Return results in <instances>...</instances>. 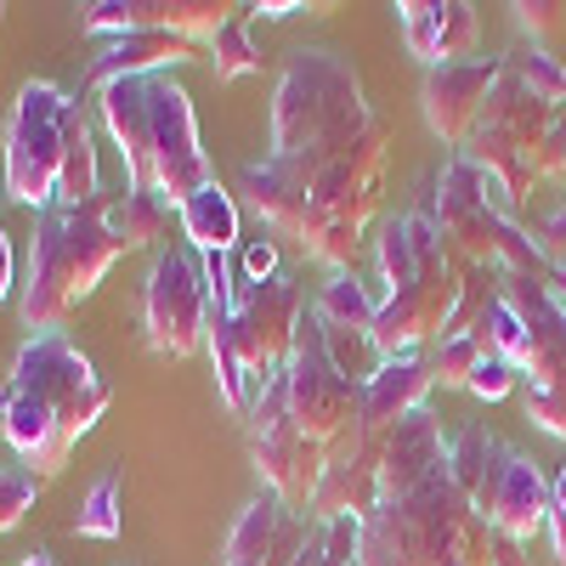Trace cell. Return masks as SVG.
I'll return each mask as SVG.
<instances>
[{"mask_svg": "<svg viewBox=\"0 0 566 566\" xmlns=\"http://www.w3.org/2000/svg\"><path fill=\"white\" fill-rule=\"evenodd\" d=\"M210 335V283L205 266L170 250L154 261L148 290H142V340H148L159 357H193Z\"/></svg>", "mask_w": 566, "mask_h": 566, "instance_id": "cell-10", "label": "cell"}, {"mask_svg": "<svg viewBox=\"0 0 566 566\" xmlns=\"http://www.w3.org/2000/svg\"><path fill=\"white\" fill-rule=\"evenodd\" d=\"M380 165H386V125L368 119L346 148H335L317 165L312 181V205H306V227H301V250L323 266L346 272L357 255V239L380 205Z\"/></svg>", "mask_w": 566, "mask_h": 566, "instance_id": "cell-5", "label": "cell"}, {"mask_svg": "<svg viewBox=\"0 0 566 566\" xmlns=\"http://www.w3.org/2000/svg\"><path fill=\"white\" fill-rule=\"evenodd\" d=\"M544 527H549V544H555V560L566 566V515H560V510H549V522H544Z\"/></svg>", "mask_w": 566, "mask_h": 566, "instance_id": "cell-38", "label": "cell"}, {"mask_svg": "<svg viewBox=\"0 0 566 566\" xmlns=\"http://www.w3.org/2000/svg\"><path fill=\"white\" fill-rule=\"evenodd\" d=\"M108 413V386L69 335H29L7 386H0V431L29 476L52 482L74 442Z\"/></svg>", "mask_w": 566, "mask_h": 566, "instance_id": "cell-1", "label": "cell"}, {"mask_svg": "<svg viewBox=\"0 0 566 566\" xmlns=\"http://www.w3.org/2000/svg\"><path fill=\"white\" fill-rule=\"evenodd\" d=\"M266 277H277V250H272V239H250V244H244L239 283H266Z\"/></svg>", "mask_w": 566, "mask_h": 566, "instance_id": "cell-34", "label": "cell"}, {"mask_svg": "<svg viewBox=\"0 0 566 566\" xmlns=\"http://www.w3.org/2000/svg\"><path fill=\"white\" fill-rule=\"evenodd\" d=\"M108 221H114V232H119L125 250H148V244L165 239L170 205H165L159 193H130V187H125V199H119V210H114Z\"/></svg>", "mask_w": 566, "mask_h": 566, "instance_id": "cell-23", "label": "cell"}, {"mask_svg": "<svg viewBox=\"0 0 566 566\" xmlns=\"http://www.w3.org/2000/svg\"><path fill=\"white\" fill-rule=\"evenodd\" d=\"M448 464V437L431 413H408L397 419L386 442H380V504L386 499H408L413 488H424Z\"/></svg>", "mask_w": 566, "mask_h": 566, "instance_id": "cell-15", "label": "cell"}, {"mask_svg": "<svg viewBox=\"0 0 566 566\" xmlns=\"http://www.w3.org/2000/svg\"><path fill=\"white\" fill-rule=\"evenodd\" d=\"M504 453H510V448H504L493 431H482V424H476V431H464L459 442H448V476H453L459 493L470 499V493L488 482V470H493Z\"/></svg>", "mask_w": 566, "mask_h": 566, "instance_id": "cell-24", "label": "cell"}, {"mask_svg": "<svg viewBox=\"0 0 566 566\" xmlns=\"http://www.w3.org/2000/svg\"><path fill=\"white\" fill-rule=\"evenodd\" d=\"M560 12H566V7H527V0H522V7H515V18H522V29H555V23H560Z\"/></svg>", "mask_w": 566, "mask_h": 566, "instance_id": "cell-37", "label": "cell"}, {"mask_svg": "<svg viewBox=\"0 0 566 566\" xmlns=\"http://www.w3.org/2000/svg\"><path fill=\"white\" fill-rule=\"evenodd\" d=\"M193 57H199L193 40L142 29V34L114 40L103 57H91L85 85H91V91H108V85H119V80H154V74H165V69H176V63H193Z\"/></svg>", "mask_w": 566, "mask_h": 566, "instance_id": "cell-18", "label": "cell"}, {"mask_svg": "<svg viewBox=\"0 0 566 566\" xmlns=\"http://www.w3.org/2000/svg\"><path fill=\"white\" fill-rule=\"evenodd\" d=\"M34 493H40V476H29L23 464H0V533H12L34 510Z\"/></svg>", "mask_w": 566, "mask_h": 566, "instance_id": "cell-31", "label": "cell"}, {"mask_svg": "<svg viewBox=\"0 0 566 566\" xmlns=\"http://www.w3.org/2000/svg\"><path fill=\"white\" fill-rule=\"evenodd\" d=\"M283 386H290V419L295 431L317 448L340 442L352 424H363V386L346 380L335 368L323 346V317L317 306L301 312V328H295V352H290V368H283Z\"/></svg>", "mask_w": 566, "mask_h": 566, "instance_id": "cell-7", "label": "cell"}, {"mask_svg": "<svg viewBox=\"0 0 566 566\" xmlns=\"http://www.w3.org/2000/svg\"><path fill=\"white\" fill-rule=\"evenodd\" d=\"M504 74H515V80H522V85L533 91V97H538V103H549V108H560V103H566V74L555 69V57H544V52H538V45H533V52H510V57H504Z\"/></svg>", "mask_w": 566, "mask_h": 566, "instance_id": "cell-29", "label": "cell"}, {"mask_svg": "<svg viewBox=\"0 0 566 566\" xmlns=\"http://www.w3.org/2000/svg\"><path fill=\"white\" fill-rule=\"evenodd\" d=\"M549 510H560V515H566V470L555 476V504H549Z\"/></svg>", "mask_w": 566, "mask_h": 566, "instance_id": "cell-41", "label": "cell"}, {"mask_svg": "<svg viewBox=\"0 0 566 566\" xmlns=\"http://www.w3.org/2000/svg\"><path fill=\"white\" fill-rule=\"evenodd\" d=\"M74 533H80V538H103V544L125 533V482L114 476V470L85 493V504H80V515H74Z\"/></svg>", "mask_w": 566, "mask_h": 566, "instance_id": "cell-25", "label": "cell"}, {"mask_svg": "<svg viewBox=\"0 0 566 566\" xmlns=\"http://www.w3.org/2000/svg\"><path fill=\"white\" fill-rule=\"evenodd\" d=\"M12 295V239L0 232V301Z\"/></svg>", "mask_w": 566, "mask_h": 566, "instance_id": "cell-39", "label": "cell"}, {"mask_svg": "<svg viewBox=\"0 0 566 566\" xmlns=\"http://www.w3.org/2000/svg\"><path fill=\"white\" fill-rule=\"evenodd\" d=\"M538 255L549 261V272H555V266H566V205L538 227Z\"/></svg>", "mask_w": 566, "mask_h": 566, "instance_id": "cell-35", "label": "cell"}, {"mask_svg": "<svg viewBox=\"0 0 566 566\" xmlns=\"http://www.w3.org/2000/svg\"><path fill=\"white\" fill-rule=\"evenodd\" d=\"M80 103L52 80H29L7 119V199L29 205L34 216L57 205L63 176V130Z\"/></svg>", "mask_w": 566, "mask_h": 566, "instance_id": "cell-6", "label": "cell"}, {"mask_svg": "<svg viewBox=\"0 0 566 566\" xmlns=\"http://www.w3.org/2000/svg\"><path fill=\"white\" fill-rule=\"evenodd\" d=\"M176 216H181V232L205 255H227L232 244H239V205H232V193H227L221 181H210L205 193H193Z\"/></svg>", "mask_w": 566, "mask_h": 566, "instance_id": "cell-21", "label": "cell"}, {"mask_svg": "<svg viewBox=\"0 0 566 566\" xmlns=\"http://www.w3.org/2000/svg\"><path fill=\"white\" fill-rule=\"evenodd\" d=\"M148 119H154V193L181 210L193 193L216 181L210 154L199 148V119H193V97L170 80L154 74L148 80Z\"/></svg>", "mask_w": 566, "mask_h": 566, "instance_id": "cell-11", "label": "cell"}, {"mask_svg": "<svg viewBox=\"0 0 566 566\" xmlns=\"http://www.w3.org/2000/svg\"><path fill=\"white\" fill-rule=\"evenodd\" d=\"M493 527L448 476V464L408 499H386L363 515V566H488Z\"/></svg>", "mask_w": 566, "mask_h": 566, "instance_id": "cell-3", "label": "cell"}, {"mask_svg": "<svg viewBox=\"0 0 566 566\" xmlns=\"http://www.w3.org/2000/svg\"><path fill=\"white\" fill-rule=\"evenodd\" d=\"M125 18H130V34L154 29V34H181L199 45V34L216 40L239 18V7L232 0H125Z\"/></svg>", "mask_w": 566, "mask_h": 566, "instance_id": "cell-20", "label": "cell"}, {"mask_svg": "<svg viewBox=\"0 0 566 566\" xmlns=\"http://www.w3.org/2000/svg\"><path fill=\"white\" fill-rule=\"evenodd\" d=\"M312 181H317V170L306 165V159H277V154H266L261 165H250L244 170V199L272 221V227H283V232H295L301 239V227H306V205H312Z\"/></svg>", "mask_w": 566, "mask_h": 566, "instance_id": "cell-17", "label": "cell"}, {"mask_svg": "<svg viewBox=\"0 0 566 566\" xmlns=\"http://www.w3.org/2000/svg\"><path fill=\"white\" fill-rule=\"evenodd\" d=\"M312 306H317L323 323H335V328H368V335H374V312H380V306L363 295V283H357L352 272H335V277H328V290H323Z\"/></svg>", "mask_w": 566, "mask_h": 566, "instance_id": "cell-26", "label": "cell"}, {"mask_svg": "<svg viewBox=\"0 0 566 566\" xmlns=\"http://www.w3.org/2000/svg\"><path fill=\"white\" fill-rule=\"evenodd\" d=\"M261 18H290V12H306V7H295V0H272V7H255Z\"/></svg>", "mask_w": 566, "mask_h": 566, "instance_id": "cell-40", "label": "cell"}, {"mask_svg": "<svg viewBox=\"0 0 566 566\" xmlns=\"http://www.w3.org/2000/svg\"><path fill=\"white\" fill-rule=\"evenodd\" d=\"M114 205L97 193L91 205H52L34 216L29 232V283H23V328L34 335H63L69 312L108 277V266L125 255L114 232Z\"/></svg>", "mask_w": 566, "mask_h": 566, "instance_id": "cell-2", "label": "cell"}, {"mask_svg": "<svg viewBox=\"0 0 566 566\" xmlns=\"http://www.w3.org/2000/svg\"><path fill=\"white\" fill-rule=\"evenodd\" d=\"M476 7H464V0H448L437 7V63H470L476 52Z\"/></svg>", "mask_w": 566, "mask_h": 566, "instance_id": "cell-28", "label": "cell"}, {"mask_svg": "<svg viewBox=\"0 0 566 566\" xmlns=\"http://www.w3.org/2000/svg\"><path fill=\"white\" fill-rule=\"evenodd\" d=\"M488 566H527V544H515V538L493 533V544H488Z\"/></svg>", "mask_w": 566, "mask_h": 566, "instance_id": "cell-36", "label": "cell"}, {"mask_svg": "<svg viewBox=\"0 0 566 566\" xmlns=\"http://www.w3.org/2000/svg\"><path fill=\"white\" fill-rule=\"evenodd\" d=\"M470 504H476V515L515 538V544H527L544 522H549V504H555V482H544V470L522 453H504L493 470H488V482L470 493Z\"/></svg>", "mask_w": 566, "mask_h": 566, "instance_id": "cell-12", "label": "cell"}, {"mask_svg": "<svg viewBox=\"0 0 566 566\" xmlns=\"http://www.w3.org/2000/svg\"><path fill=\"white\" fill-rule=\"evenodd\" d=\"M312 522L306 510L283 504L277 493H261L244 504V515L232 522L227 533V549H221V566H295L301 549L312 544Z\"/></svg>", "mask_w": 566, "mask_h": 566, "instance_id": "cell-13", "label": "cell"}, {"mask_svg": "<svg viewBox=\"0 0 566 566\" xmlns=\"http://www.w3.org/2000/svg\"><path fill=\"white\" fill-rule=\"evenodd\" d=\"M23 566H52V555H45V549H34V555H29Z\"/></svg>", "mask_w": 566, "mask_h": 566, "instance_id": "cell-42", "label": "cell"}, {"mask_svg": "<svg viewBox=\"0 0 566 566\" xmlns=\"http://www.w3.org/2000/svg\"><path fill=\"white\" fill-rule=\"evenodd\" d=\"M103 193V170H97V142H91L85 108L69 114L63 130V176H57V205H91Z\"/></svg>", "mask_w": 566, "mask_h": 566, "instance_id": "cell-22", "label": "cell"}, {"mask_svg": "<svg viewBox=\"0 0 566 566\" xmlns=\"http://www.w3.org/2000/svg\"><path fill=\"white\" fill-rule=\"evenodd\" d=\"M368 119L374 114L363 103V80L346 57L295 52V63L283 69L277 97H272V154L323 165L335 148H346Z\"/></svg>", "mask_w": 566, "mask_h": 566, "instance_id": "cell-4", "label": "cell"}, {"mask_svg": "<svg viewBox=\"0 0 566 566\" xmlns=\"http://www.w3.org/2000/svg\"><path fill=\"white\" fill-rule=\"evenodd\" d=\"M397 18H402V34H408V45H413V57L437 63V7L408 0V7H397Z\"/></svg>", "mask_w": 566, "mask_h": 566, "instance_id": "cell-32", "label": "cell"}, {"mask_svg": "<svg viewBox=\"0 0 566 566\" xmlns=\"http://www.w3.org/2000/svg\"><path fill=\"white\" fill-rule=\"evenodd\" d=\"M0 205H7V181H0Z\"/></svg>", "mask_w": 566, "mask_h": 566, "instance_id": "cell-43", "label": "cell"}, {"mask_svg": "<svg viewBox=\"0 0 566 566\" xmlns=\"http://www.w3.org/2000/svg\"><path fill=\"white\" fill-rule=\"evenodd\" d=\"M431 363H424L419 352H402V357H386L380 374L363 386V424L368 431H391L397 419L419 413L424 408V391H431Z\"/></svg>", "mask_w": 566, "mask_h": 566, "instance_id": "cell-19", "label": "cell"}, {"mask_svg": "<svg viewBox=\"0 0 566 566\" xmlns=\"http://www.w3.org/2000/svg\"><path fill=\"white\" fill-rule=\"evenodd\" d=\"M301 312H306V301H301V290L290 277L239 283V295H232V306H227V340H232V352H239L255 391L290 368Z\"/></svg>", "mask_w": 566, "mask_h": 566, "instance_id": "cell-9", "label": "cell"}, {"mask_svg": "<svg viewBox=\"0 0 566 566\" xmlns=\"http://www.w3.org/2000/svg\"><path fill=\"white\" fill-rule=\"evenodd\" d=\"M244 419H250V459H255V470L266 476V493H277L283 504H295V510H312V493L323 482L328 453L295 431L283 374L255 391V402H250Z\"/></svg>", "mask_w": 566, "mask_h": 566, "instance_id": "cell-8", "label": "cell"}, {"mask_svg": "<svg viewBox=\"0 0 566 566\" xmlns=\"http://www.w3.org/2000/svg\"><path fill=\"white\" fill-rule=\"evenodd\" d=\"M515 380H522V368H515V363H504V357H482V368L470 374V391H476L482 402H499V397L515 391Z\"/></svg>", "mask_w": 566, "mask_h": 566, "instance_id": "cell-33", "label": "cell"}, {"mask_svg": "<svg viewBox=\"0 0 566 566\" xmlns=\"http://www.w3.org/2000/svg\"><path fill=\"white\" fill-rule=\"evenodd\" d=\"M482 357H493L488 323H476L470 335H448V340H442V352H437V363H431V374H437L442 386H470V374L482 368Z\"/></svg>", "mask_w": 566, "mask_h": 566, "instance_id": "cell-27", "label": "cell"}, {"mask_svg": "<svg viewBox=\"0 0 566 566\" xmlns=\"http://www.w3.org/2000/svg\"><path fill=\"white\" fill-rule=\"evenodd\" d=\"M210 63H216V80H239V74H255L261 69V52L250 45V29H244V7L216 40H210Z\"/></svg>", "mask_w": 566, "mask_h": 566, "instance_id": "cell-30", "label": "cell"}, {"mask_svg": "<svg viewBox=\"0 0 566 566\" xmlns=\"http://www.w3.org/2000/svg\"><path fill=\"white\" fill-rule=\"evenodd\" d=\"M504 63H431L424 69V125H431L448 148H464V136L476 130L488 91L499 85Z\"/></svg>", "mask_w": 566, "mask_h": 566, "instance_id": "cell-14", "label": "cell"}, {"mask_svg": "<svg viewBox=\"0 0 566 566\" xmlns=\"http://www.w3.org/2000/svg\"><path fill=\"white\" fill-rule=\"evenodd\" d=\"M103 125L125 159V187L130 193H154V119H148V80H119L97 91Z\"/></svg>", "mask_w": 566, "mask_h": 566, "instance_id": "cell-16", "label": "cell"}]
</instances>
